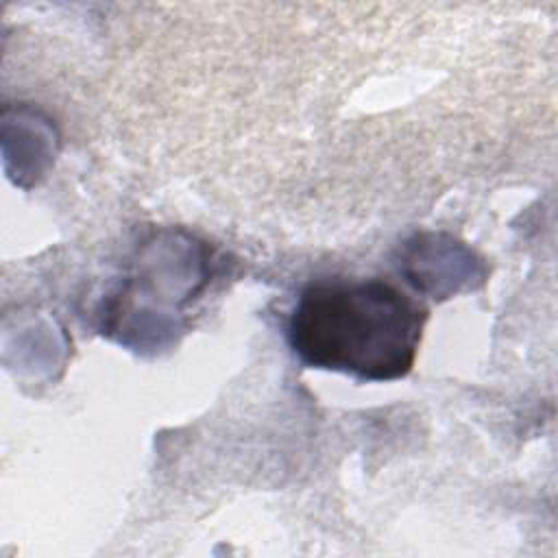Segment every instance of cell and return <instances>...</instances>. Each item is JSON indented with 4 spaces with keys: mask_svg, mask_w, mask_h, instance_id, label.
<instances>
[{
    "mask_svg": "<svg viewBox=\"0 0 558 558\" xmlns=\"http://www.w3.org/2000/svg\"><path fill=\"white\" fill-rule=\"evenodd\" d=\"M425 323L427 307L386 279H323L299 292L286 333L310 368L392 381L412 371Z\"/></svg>",
    "mask_w": 558,
    "mask_h": 558,
    "instance_id": "obj_1",
    "label": "cell"
}]
</instances>
